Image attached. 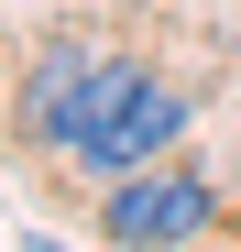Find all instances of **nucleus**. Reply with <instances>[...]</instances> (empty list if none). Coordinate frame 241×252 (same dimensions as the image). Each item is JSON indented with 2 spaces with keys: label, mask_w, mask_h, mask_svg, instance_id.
Listing matches in <instances>:
<instances>
[{
  "label": "nucleus",
  "mask_w": 241,
  "mask_h": 252,
  "mask_svg": "<svg viewBox=\"0 0 241 252\" xmlns=\"http://www.w3.org/2000/svg\"><path fill=\"white\" fill-rule=\"evenodd\" d=\"M176 132H186V88H176V77H143V66L99 55L88 121H77V143H66V154L88 164V176H132V164H165Z\"/></svg>",
  "instance_id": "1"
},
{
  "label": "nucleus",
  "mask_w": 241,
  "mask_h": 252,
  "mask_svg": "<svg viewBox=\"0 0 241 252\" xmlns=\"http://www.w3.org/2000/svg\"><path fill=\"white\" fill-rule=\"evenodd\" d=\"M209 220H219V187L186 176V164H132V176H110V197H99V230L120 252H186Z\"/></svg>",
  "instance_id": "2"
},
{
  "label": "nucleus",
  "mask_w": 241,
  "mask_h": 252,
  "mask_svg": "<svg viewBox=\"0 0 241 252\" xmlns=\"http://www.w3.org/2000/svg\"><path fill=\"white\" fill-rule=\"evenodd\" d=\"M88 88H99V44H77V33H66V44H44V55H33V77H22V132L66 154L77 121H88Z\"/></svg>",
  "instance_id": "3"
}]
</instances>
